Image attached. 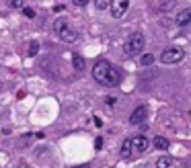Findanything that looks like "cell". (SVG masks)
Listing matches in <instances>:
<instances>
[{"label":"cell","mask_w":191,"mask_h":168,"mask_svg":"<svg viewBox=\"0 0 191 168\" xmlns=\"http://www.w3.org/2000/svg\"><path fill=\"white\" fill-rule=\"evenodd\" d=\"M93 78L103 86H117L121 82V72L117 70L111 62L107 60H99L93 66Z\"/></svg>","instance_id":"6da1fadb"},{"label":"cell","mask_w":191,"mask_h":168,"mask_svg":"<svg viewBox=\"0 0 191 168\" xmlns=\"http://www.w3.org/2000/svg\"><path fill=\"white\" fill-rule=\"evenodd\" d=\"M54 33L58 39L66 41V43H72V41L78 39V31H76L72 25H70L66 19H55L54 23Z\"/></svg>","instance_id":"7a4b0ae2"},{"label":"cell","mask_w":191,"mask_h":168,"mask_svg":"<svg viewBox=\"0 0 191 168\" xmlns=\"http://www.w3.org/2000/svg\"><path fill=\"white\" fill-rule=\"evenodd\" d=\"M144 45H146V39H144L142 33H132L130 37H128V41H125V45H123V51L130 55H138L144 51Z\"/></svg>","instance_id":"3957f363"},{"label":"cell","mask_w":191,"mask_h":168,"mask_svg":"<svg viewBox=\"0 0 191 168\" xmlns=\"http://www.w3.org/2000/svg\"><path fill=\"white\" fill-rule=\"evenodd\" d=\"M185 60V49L183 47H179V45H171V47H166L162 54H160V62L162 64H179V62H183Z\"/></svg>","instance_id":"277c9868"},{"label":"cell","mask_w":191,"mask_h":168,"mask_svg":"<svg viewBox=\"0 0 191 168\" xmlns=\"http://www.w3.org/2000/svg\"><path fill=\"white\" fill-rule=\"evenodd\" d=\"M130 146H132V154H142V152L148 150L150 141L144 135H134V137H130Z\"/></svg>","instance_id":"5b68a950"},{"label":"cell","mask_w":191,"mask_h":168,"mask_svg":"<svg viewBox=\"0 0 191 168\" xmlns=\"http://www.w3.org/2000/svg\"><path fill=\"white\" fill-rule=\"evenodd\" d=\"M128 8H130V0H113L111 2V14L115 19H121L128 13Z\"/></svg>","instance_id":"8992f818"},{"label":"cell","mask_w":191,"mask_h":168,"mask_svg":"<svg viewBox=\"0 0 191 168\" xmlns=\"http://www.w3.org/2000/svg\"><path fill=\"white\" fill-rule=\"evenodd\" d=\"M146 117H148V111H146V107H138L136 111L132 113V117H130V123H132V125H138V123L146 121Z\"/></svg>","instance_id":"52a82bcc"},{"label":"cell","mask_w":191,"mask_h":168,"mask_svg":"<svg viewBox=\"0 0 191 168\" xmlns=\"http://www.w3.org/2000/svg\"><path fill=\"white\" fill-rule=\"evenodd\" d=\"M175 23H177L179 27H187V25H191V8H183V10L175 17Z\"/></svg>","instance_id":"ba28073f"},{"label":"cell","mask_w":191,"mask_h":168,"mask_svg":"<svg viewBox=\"0 0 191 168\" xmlns=\"http://www.w3.org/2000/svg\"><path fill=\"white\" fill-rule=\"evenodd\" d=\"M72 66H74V70H76V72H82V70L86 68V64H84V60H82V55L72 54Z\"/></svg>","instance_id":"9c48e42d"},{"label":"cell","mask_w":191,"mask_h":168,"mask_svg":"<svg viewBox=\"0 0 191 168\" xmlns=\"http://www.w3.org/2000/svg\"><path fill=\"white\" fill-rule=\"evenodd\" d=\"M119 154H121V158H132V146H130V137H128V140H123V144H121V152H119Z\"/></svg>","instance_id":"30bf717a"},{"label":"cell","mask_w":191,"mask_h":168,"mask_svg":"<svg viewBox=\"0 0 191 168\" xmlns=\"http://www.w3.org/2000/svg\"><path fill=\"white\" fill-rule=\"evenodd\" d=\"M152 146H154V148H158V150H166V148H169V140H166V137H160V135H158V137H154Z\"/></svg>","instance_id":"8fae6325"},{"label":"cell","mask_w":191,"mask_h":168,"mask_svg":"<svg viewBox=\"0 0 191 168\" xmlns=\"http://www.w3.org/2000/svg\"><path fill=\"white\" fill-rule=\"evenodd\" d=\"M156 168H173V160L166 158V156H162V158L156 160Z\"/></svg>","instance_id":"7c38bea8"},{"label":"cell","mask_w":191,"mask_h":168,"mask_svg":"<svg viewBox=\"0 0 191 168\" xmlns=\"http://www.w3.org/2000/svg\"><path fill=\"white\" fill-rule=\"evenodd\" d=\"M140 64H142V66H150V64H154V54H144L142 58H140Z\"/></svg>","instance_id":"4fadbf2b"},{"label":"cell","mask_w":191,"mask_h":168,"mask_svg":"<svg viewBox=\"0 0 191 168\" xmlns=\"http://www.w3.org/2000/svg\"><path fill=\"white\" fill-rule=\"evenodd\" d=\"M111 2H113V0H95V6L99 8V10H103V8L111 6Z\"/></svg>","instance_id":"5bb4252c"},{"label":"cell","mask_w":191,"mask_h":168,"mask_svg":"<svg viewBox=\"0 0 191 168\" xmlns=\"http://www.w3.org/2000/svg\"><path fill=\"white\" fill-rule=\"evenodd\" d=\"M37 51H39V43L33 41V43L29 45V55H37Z\"/></svg>","instance_id":"9a60e30c"},{"label":"cell","mask_w":191,"mask_h":168,"mask_svg":"<svg viewBox=\"0 0 191 168\" xmlns=\"http://www.w3.org/2000/svg\"><path fill=\"white\" fill-rule=\"evenodd\" d=\"M10 4H13L14 8H23V4H25V2H23V0H10Z\"/></svg>","instance_id":"2e32d148"},{"label":"cell","mask_w":191,"mask_h":168,"mask_svg":"<svg viewBox=\"0 0 191 168\" xmlns=\"http://www.w3.org/2000/svg\"><path fill=\"white\" fill-rule=\"evenodd\" d=\"M72 2H74L76 6H86L89 4V0H72Z\"/></svg>","instance_id":"e0dca14e"},{"label":"cell","mask_w":191,"mask_h":168,"mask_svg":"<svg viewBox=\"0 0 191 168\" xmlns=\"http://www.w3.org/2000/svg\"><path fill=\"white\" fill-rule=\"evenodd\" d=\"M95 148H97V150L103 148V137H97V140H95Z\"/></svg>","instance_id":"ac0fdd59"},{"label":"cell","mask_w":191,"mask_h":168,"mask_svg":"<svg viewBox=\"0 0 191 168\" xmlns=\"http://www.w3.org/2000/svg\"><path fill=\"white\" fill-rule=\"evenodd\" d=\"M23 13L27 14L29 19H33V17H35V13H33V10H31V8H23Z\"/></svg>","instance_id":"d6986e66"},{"label":"cell","mask_w":191,"mask_h":168,"mask_svg":"<svg viewBox=\"0 0 191 168\" xmlns=\"http://www.w3.org/2000/svg\"><path fill=\"white\" fill-rule=\"evenodd\" d=\"M19 168H29V166H19Z\"/></svg>","instance_id":"ffe728a7"}]
</instances>
